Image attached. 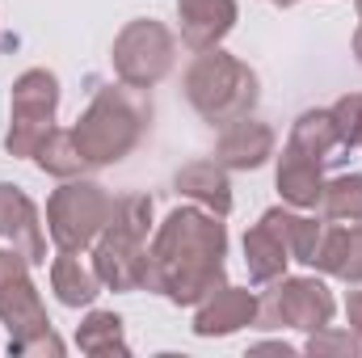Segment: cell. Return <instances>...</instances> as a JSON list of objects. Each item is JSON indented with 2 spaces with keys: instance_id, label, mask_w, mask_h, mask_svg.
<instances>
[{
  "instance_id": "29",
  "label": "cell",
  "mask_w": 362,
  "mask_h": 358,
  "mask_svg": "<svg viewBox=\"0 0 362 358\" xmlns=\"http://www.w3.org/2000/svg\"><path fill=\"white\" fill-rule=\"evenodd\" d=\"M354 59L362 64V21H358V30H354Z\"/></svg>"
},
{
  "instance_id": "8",
  "label": "cell",
  "mask_w": 362,
  "mask_h": 358,
  "mask_svg": "<svg viewBox=\"0 0 362 358\" xmlns=\"http://www.w3.org/2000/svg\"><path fill=\"white\" fill-rule=\"evenodd\" d=\"M333 312H337V299H333V291L316 274H282V278L270 282V291L262 299L257 325L262 329L316 333V329L333 325Z\"/></svg>"
},
{
  "instance_id": "20",
  "label": "cell",
  "mask_w": 362,
  "mask_h": 358,
  "mask_svg": "<svg viewBox=\"0 0 362 358\" xmlns=\"http://www.w3.org/2000/svg\"><path fill=\"white\" fill-rule=\"evenodd\" d=\"M51 291L64 308H93V299L101 295V278L81 253H59L51 262Z\"/></svg>"
},
{
  "instance_id": "25",
  "label": "cell",
  "mask_w": 362,
  "mask_h": 358,
  "mask_svg": "<svg viewBox=\"0 0 362 358\" xmlns=\"http://www.w3.org/2000/svg\"><path fill=\"white\" fill-rule=\"evenodd\" d=\"M329 110H333V122H337L341 144H346V148H362V93L337 97Z\"/></svg>"
},
{
  "instance_id": "14",
  "label": "cell",
  "mask_w": 362,
  "mask_h": 358,
  "mask_svg": "<svg viewBox=\"0 0 362 358\" xmlns=\"http://www.w3.org/2000/svg\"><path fill=\"white\" fill-rule=\"evenodd\" d=\"M274 185H278L286 207L316 211L320 194H325V169L316 161H308L303 152H295L291 144H282V156H278V169H274Z\"/></svg>"
},
{
  "instance_id": "27",
  "label": "cell",
  "mask_w": 362,
  "mask_h": 358,
  "mask_svg": "<svg viewBox=\"0 0 362 358\" xmlns=\"http://www.w3.org/2000/svg\"><path fill=\"white\" fill-rule=\"evenodd\" d=\"M346 321H350V329L362 337V291H350L346 295Z\"/></svg>"
},
{
  "instance_id": "19",
  "label": "cell",
  "mask_w": 362,
  "mask_h": 358,
  "mask_svg": "<svg viewBox=\"0 0 362 358\" xmlns=\"http://www.w3.org/2000/svg\"><path fill=\"white\" fill-rule=\"evenodd\" d=\"M245 266H249V278L257 287H270L274 278H282L286 266H291V253H286L282 236L274 232V224L266 215L245 232Z\"/></svg>"
},
{
  "instance_id": "1",
  "label": "cell",
  "mask_w": 362,
  "mask_h": 358,
  "mask_svg": "<svg viewBox=\"0 0 362 358\" xmlns=\"http://www.w3.org/2000/svg\"><path fill=\"white\" fill-rule=\"evenodd\" d=\"M228 228L223 215L206 207H177L148 245L144 291L165 295L177 308H198L215 287L228 282Z\"/></svg>"
},
{
  "instance_id": "26",
  "label": "cell",
  "mask_w": 362,
  "mask_h": 358,
  "mask_svg": "<svg viewBox=\"0 0 362 358\" xmlns=\"http://www.w3.org/2000/svg\"><path fill=\"white\" fill-rule=\"evenodd\" d=\"M8 354H30V358L51 354V358H59V354H64V342H59V333H55V329H47V333H38V337H30V342L13 346Z\"/></svg>"
},
{
  "instance_id": "18",
  "label": "cell",
  "mask_w": 362,
  "mask_h": 358,
  "mask_svg": "<svg viewBox=\"0 0 362 358\" xmlns=\"http://www.w3.org/2000/svg\"><path fill=\"white\" fill-rule=\"evenodd\" d=\"M266 219L274 224V232L282 236V245H286L291 262L316 266L320 245H325V232H329V219H325V215H320V219H312V215H299L295 207H291V211H286V207H270V211H266Z\"/></svg>"
},
{
  "instance_id": "4",
  "label": "cell",
  "mask_w": 362,
  "mask_h": 358,
  "mask_svg": "<svg viewBox=\"0 0 362 358\" xmlns=\"http://www.w3.org/2000/svg\"><path fill=\"white\" fill-rule=\"evenodd\" d=\"M185 101L194 105V114L211 127H228L245 114H253L257 97H262V85H257V72L228 55L223 47H211V51H198L194 64L185 68Z\"/></svg>"
},
{
  "instance_id": "9",
  "label": "cell",
  "mask_w": 362,
  "mask_h": 358,
  "mask_svg": "<svg viewBox=\"0 0 362 358\" xmlns=\"http://www.w3.org/2000/svg\"><path fill=\"white\" fill-rule=\"evenodd\" d=\"M0 325L8 329V350L51 329L47 304L30 278V262L17 249H0Z\"/></svg>"
},
{
  "instance_id": "17",
  "label": "cell",
  "mask_w": 362,
  "mask_h": 358,
  "mask_svg": "<svg viewBox=\"0 0 362 358\" xmlns=\"http://www.w3.org/2000/svg\"><path fill=\"white\" fill-rule=\"evenodd\" d=\"M173 190L181 198L215 211V215L232 211V181H228V169L219 161H189V165H181L177 178H173Z\"/></svg>"
},
{
  "instance_id": "5",
  "label": "cell",
  "mask_w": 362,
  "mask_h": 358,
  "mask_svg": "<svg viewBox=\"0 0 362 358\" xmlns=\"http://www.w3.org/2000/svg\"><path fill=\"white\" fill-rule=\"evenodd\" d=\"M114 194L93 178H68L47 198V236L59 253H85L110 224Z\"/></svg>"
},
{
  "instance_id": "30",
  "label": "cell",
  "mask_w": 362,
  "mask_h": 358,
  "mask_svg": "<svg viewBox=\"0 0 362 358\" xmlns=\"http://www.w3.org/2000/svg\"><path fill=\"white\" fill-rule=\"evenodd\" d=\"M266 4H278V8H295L299 0H266Z\"/></svg>"
},
{
  "instance_id": "3",
  "label": "cell",
  "mask_w": 362,
  "mask_h": 358,
  "mask_svg": "<svg viewBox=\"0 0 362 358\" xmlns=\"http://www.w3.org/2000/svg\"><path fill=\"white\" fill-rule=\"evenodd\" d=\"M148 232H152V198L148 194H114L110 224L93 241V270L105 291H144L148 278Z\"/></svg>"
},
{
  "instance_id": "11",
  "label": "cell",
  "mask_w": 362,
  "mask_h": 358,
  "mask_svg": "<svg viewBox=\"0 0 362 358\" xmlns=\"http://www.w3.org/2000/svg\"><path fill=\"white\" fill-rule=\"evenodd\" d=\"M0 241H8V249H17L30 266L47 262L42 215H38L34 198L21 185H13V181H0Z\"/></svg>"
},
{
  "instance_id": "2",
  "label": "cell",
  "mask_w": 362,
  "mask_h": 358,
  "mask_svg": "<svg viewBox=\"0 0 362 358\" xmlns=\"http://www.w3.org/2000/svg\"><path fill=\"white\" fill-rule=\"evenodd\" d=\"M148 122H152L148 89H131L118 81V85H105L93 93V101L76 118L72 135H76V148H81L89 169H110L139 148Z\"/></svg>"
},
{
  "instance_id": "24",
  "label": "cell",
  "mask_w": 362,
  "mask_h": 358,
  "mask_svg": "<svg viewBox=\"0 0 362 358\" xmlns=\"http://www.w3.org/2000/svg\"><path fill=\"white\" fill-rule=\"evenodd\" d=\"M303 354H312V358H358L362 354V337L354 333V329H333V325H325V329L308 333Z\"/></svg>"
},
{
  "instance_id": "6",
  "label": "cell",
  "mask_w": 362,
  "mask_h": 358,
  "mask_svg": "<svg viewBox=\"0 0 362 358\" xmlns=\"http://www.w3.org/2000/svg\"><path fill=\"white\" fill-rule=\"evenodd\" d=\"M59 114V76L47 68H30L13 81L8 93V131H4V152L13 161H34L42 139L51 135Z\"/></svg>"
},
{
  "instance_id": "31",
  "label": "cell",
  "mask_w": 362,
  "mask_h": 358,
  "mask_svg": "<svg viewBox=\"0 0 362 358\" xmlns=\"http://www.w3.org/2000/svg\"><path fill=\"white\" fill-rule=\"evenodd\" d=\"M354 8H358V21H362V0H354Z\"/></svg>"
},
{
  "instance_id": "23",
  "label": "cell",
  "mask_w": 362,
  "mask_h": 358,
  "mask_svg": "<svg viewBox=\"0 0 362 358\" xmlns=\"http://www.w3.org/2000/svg\"><path fill=\"white\" fill-rule=\"evenodd\" d=\"M325 219L333 224H358L362 219V173H337L333 181H325L320 207Z\"/></svg>"
},
{
  "instance_id": "7",
  "label": "cell",
  "mask_w": 362,
  "mask_h": 358,
  "mask_svg": "<svg viewBox=\"0 0 362 358\" xmlns=\"http://www.w3.org/2000/svg\"><path fill=\"white\" fill-rule=\"evenodd\" d=\"M110 64H114V76L131 89H156L173 64H177V38L165 21L156 17H135L127 21L118 34H114V47H110Z\"/></svg>"
},
{
  "instance_id": "21",
  "label": "cell",
  "mask_w": 362,
  "mask_h": 358,
  "mask_svg": "<svg viewBox=\"0 0 362 358\" xmlns=\"http://www.w3.org/2000/svg\"><path fill=\"white\" fill-rule=\"evenodd\" d=\"M76 346L93 358H127L131 354V346H127V337H122V316L118 312H105V308H93L89 316L81 321V329H76Z\"/></svg>"
},
{
  "instance_id": "10",
  "label": "cell",
  "mask_w": 362,
  "mask_h": 358,
  "mask_svg": "<svg viewBox=\"0 0 362 358\" xmlns=\"http://www.w3.org/2000/svg\"><path fill=\"white\" fill-rule=\"evenodd\" d=\"M257 312H262V295L249 291V287H215L198 308H194V333L198 337H232L249 325H257Z\"/></svg>"
},
{
  "instance_id": "13",
  "label": "cell",
  "mask_w": 362,
  "mask_h": 358,
  "mask_svg": "<svg viewBox=\"0 0 362 358\" xmlns=\"http://www.w3.org/2000/svg\"><path fill=\"white\" fill-rule=\"evenodd\" d=\"M240 8L236 0H177V25H181V42L198 55L219 47L232 25H236Z\"/></svg>"
},
{
  "instance_id": "12",
  "label": "cell",
  "mask_w": 362,
  "mask_h": 358,
  "mask_svg": "<svg viewBox=\"0 0 362 358\" xmlns=\"http://www.w3.org/2000/svg\"><path fill=\"white\" fill-rule=\"evenodd\" d=\"M274 144H278V135H274L270 122H262V118L245 114V118H236V122L219 127L215 161H219L228 173H249V169H262V165L270 161Z\"/></svg>"
},
{
  "instance_id": "22",
  "label": "cell",
  "mask_w": 362,
  "mask_h": 358,
  "mask_svg": "<svg viewBox=\"0 0 362 358\" xmlns=\"http://www.w3.org/2000/svg\"><path fill=\"white\" fill-rule=\"evenodd\" d=\"M34 165L47 173V178H85V156H81V148H76V135L72 131H59V127H51V135L42 139V148L34 152Z\"/></svg>"
},
{
  "instance_id": "28",
  "label": "cell",
  "mask_w": 362,
  "mask_h": 358,
  "mask_svg": "<svg viewBox=\"0 0 362 358\" xmlns=\"http://www.w3.org/2000/svg\"><path fill=\"white\" fill-rule=\"evenodd\" d=\"M266 350H270V354H282V358L299 354V350H295V346H286V342H257V346H253V354H266Z\"/></svg>"
},
{
  "instance_id": "15",
  "label": "cell",
  "mask_w": 362,
  "mask_h": 358,
  "mask_svg": "<svg viewBox=\"0 0 362 358\" xmlns=\"http://www.w3.org/2000/svg\"><path fill=\"white\" fill-rule=\"evenodd\" d=\"M286 144H291L295 152H303L308 161H316L320 169H325V165H337V161L350 152V148L341 144V135H337L333 110H303V114L291 122Z\"/></svg>"
},
{
  "instance_id": "16",
  "label": "cell",
  "mask_w": 362,
  "mask_h": 358,
  "mask_svg": "<svg viewBox=\"0 0 362 358\" xmlns=\"http://www.w3.org/2000/svg\"><path fill=\"white\" fill-rule=\"evenodd\" d=\"M312 270L329 274V278H341L350 287H362V219L358 224H333L329 219L320 258H316Z\"/></svg>"
}]
</instances>
